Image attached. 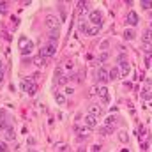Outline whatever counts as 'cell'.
Segmentation results:
<instances>
[{
	"mask_svg": "<svg viewBox=\"0 0 152 152\" xmlns=\"http://www.w3.org/2000/svg\"><path fill=\"white\" fill-rule=\"evenodd\" d=\"M142 48H143L147 53H151V51H152V44H151V42H143V44H142Z\"/></svg>",
	"mask_w": 152,
	"mask_h": 152,
	"instance_id": "25",
	"label": "cell"
},
{
	"mask_svg": "<svg viewBox=\"0 0 152 152\" xmlns=\"http://www.w3.org/2000/svg\"><path fill=\"white\" fill-rule=\"evenodd\" d=\"M55 101H57L58 104H66V97H64V94H55Z\"/></svg>",
	"mask_w": 152,
	"mask_h": 152,
	"instance_id": "19",
	"label": "cell"
},
{
	"mask_svg": "<svg viewBox=\"0 0 152 152\" xmlns=\"http://www.w3.org/2000/svg\"><path fill=\"white\" fill-rule=\"evenodd\" d=\"M120 152H129V151H127V149H122V151H120Z\"/></svg>",
	"mask_w": 152,
	"mask_h": 152,
	"instance_id": "37",
	"label": "cell"
},
{
	"mask_svg": "<svg viewBox=\"0 0 152 152\" xmlns=\"http://www.w3.org/2000/svg\"><path fill=\"white\" fill-rule=\"evenodd\" d=\"M142 7H143V9H152V2H149V0L142 2Z\"/></svg>",
	"mask_w": 152,
	"mask_h": 152,
	"instance_id": "26",
	"label": "cell"
},
{
	"mask_svg": "<svg viewBox=\"0 0 152 152\" xmlns=\"http://www.w3.org/2000/svg\"><path fill=\"white\" fill-rule=\"evenodd\" d=\"M85 126H87L88 129H96V127H97V118H96L94 115H87V117H85Z\"/></svg>",
	"mask_w": 152,
	"mask_h": 152,
	"instance_id": "10",
	"label": "cell"
},
{
	"mask_svg": "<svg viewBox=\"0 0 152 152\" xmlns=\"http://www.w3.org/2000/svg\"><path fill=\"white\" fill-rule=\"evenodd\" d=\"M0 67H4V66H2V60H0Z\"/></svg>",
	"mask_w": 152,
	"mask_h": 152,
	"instance_id": "38",
	"label": "cell"
},
{
	"mask_svg": "<svg viewBox=\"0 0 152 152\" xmlns=\"http://www.w3.org/2000/svg\"><path fill=\"white\" fill-rule=\"evenodd\" d=\"M0 152H7V145H5V142H0Z\"/></svg>",
	"mask_w": 152,
	"mask_h": 152,
	"instance_id": "28",
	"label": "cell"
},
{
	"mask_svg": "<svg viewBox=\"0 0 152 152\" xmlns=\"http://www.w3.org/2000/svg\"><path fill=\"white\" fill-rule=\"evenodd\" d=\"M46 27L50 28V30H55V32H58V28H60V20L55 16V14H46Z\"/></svg>",
	"mask_w": 152,
	"mask_h": 152,
	"instance_id": "3",
	"label": "cell"
},
{
	"mask_svg": "<svg viewBox=\"0 0 152 152\" xmlns=\"http://www.w3.org/2000/svg\"><path fill=\"white\" fill-rule=\"evenodd\" d=\"M118 140H120V142H127V140H129V138H127V133H126V131H120V133H118Z\"/></svg>",
	"mask_w": 152,
	"mask_h": 152,
	"instance_id": "22",
	"label": "cell"
},
{
	"mask_svg": "<svg viewBox=\"0 0 152 152\" xmlns=\"http://www.w3.org/2000/svg\"><path fill=\"white\" fill-rule=\"evenodd\" d=\"M32 152H36V151H32Z\"/></svg>",
	"mask_w": 152,
	"mask_h": 152,
	"instance_id": "40",
	"label": "cell"
},
{
	"mask_svg": "<svg viewBox=\"0 0 152 152\" xmlns=\"http://www.w3.org/2000/svg\"><path fill=\"white\" fill-rule=\"evenodd\" d=\"M96 76H97V80L103 81V83L110 81V71H108V67H99L97 73H96Z\"/></svg>",
	"mask_w": 152,
	"mask_h": 152,
	"instance_id": "5",
	"label": "cell"
},
{
	"mask_svg": "<svg viewBox=\"0 0 152 152\" xmlns=\"http://www.w3.org/2000/svg\"><path fill=\"white\" fill-rule=\"evenodd\" d=\"M20 48H21L23 57H27V55H30V53L34 51V42H32L30 39H27V37H21L20 39Z\"/></svg>",
	"mask_w": 152,
	"mask_h": 152,
	"instance_id": "2",
	"label": "cell"
},
{
	"mask_svg": "<svg viewBox=\"0 0 152 152\" xmlns=\"http://www.w3.org/2000/svg\"><path fill=\"white\" fill-rule=\"evenodd\" d=\"M7 12V2H0V14Z\"/></svg>",
	"mask_w": 152,
	"mask_h": 152,
	"instance_id": "24",
	"label": "cell"
},
{
	"mask_svg": "<svg viewBox=\"0 0 152 152\" xmlns=\"http://www.w3.org/2000/svg\"><path fill=\"white\" fill-rule=\"evenodd\" d=\"M32 64H34L36 67H44V66L48 64V60H46V58H42L41 55H37V57H34V58H32Z\"/></svg>",
	"mask_w": 152,
	"mask_h": 152,
	"instance_id": "12",
	"label": "cell"
},
{
	"mask_svg": "<svg viewBox=\"0 0 152 152\" xmlns=\"http://www.w3.org/2000/svg\"><path fill=\"white\" fill-rule=\"evenodd\" d=\"M58 151L60 152H67V145H58Z\"/></svg>",
	"mask_w": 152,
	"mask_h": 152,
	"instance_id": "30",
	"label": "cell"
},
{
	"mask_svg": "<svg viewBox=\"0 0 152 152\" xmlns=\"http://www.w3.org/2000/svg\"><path fill=\"white\" fill-rule=\"evenodd\" d=\"M99 30H101V25H92V27H88L87 34L88 36H96V34H99Z\"/></svg>",
	"mask_w": 152,
	"mask_h": 152,
	"instance_id": "14",
	"label": "cell"
},
{
	"mask_svg": "<svg viewBox=\"0 0 152 152\" xmlns=\"http://www.w3.org/2000/svg\"><path fill=\"white\" fill-rule=\"evenodd\" d=\"M106 58H108V55H106V53H101V55H99V60H106Z\"/></svg>",
	"mask_w": 152,
	"mask_h": 152,
	"instance_id": "31",
	"label": "cell"
},
{
	"mask_svg": "<svg viewBox=\"0 0 152 152\" xmlns=\"http://www.w3.org/2000/svg\"><path fill=\"white\" fill-rule=\"evenodd\" d=\"M115 122H117V117H113V115L112 117H106V124L104 126H113Z\"/></svg>",
	"mask_w": 152,
	"mask_h": 152,
	"instance_id": "21",
	"label": "cell"
},
{
	"mask_svg": "<svg viewBox=\"0 0 152 152\" xmlns=\"http://www.w3.org/2000/svg\"><path fill=\"white\" fill-rule=\"evenodd\" d=\"M106 46H108V41H103V42H101V48H103V50H104V48H106Z\"/></svg>",
	"mask_w": 152,
	"mask_h": 152,
	"instance_id": "33",
	"label": "cell"
},
{
	"mask_svg": "<svg viewBox=\"0 0 152 152\" xmlns=\"http://www.w3.org/2000/svg\"><path fill=\"white\" fill-rule=\"evenodd\" d=\"M136 37V34H134V30L133 28H127V30H124V39H127V41H131V39Z\"/></svg>",
	"mask_w": 152,
	"mask_h": 152,
	"instance_id": "16",
	"label": "cell"
},
{
	"mask_svg": "<svg viewBox=\"0 0 152 152\" xmlns=\"http://www.w3.org/2000/svg\"><path fill=\"white\" fill-rule=\"evenodd\" d=\"M67 81H69L67 76H60L58 80H55V85H67Z\"/></svg>",
	"mask_w": 152,
	"mask_h": 152,
	"instance_id": "18",
	"label": "cell"
},
{
	"mask_svg": "<svg viewBox=\"0 0 152 152\" xmlns=\"http://www.w3.org/2000/svg\"><path fill=\"white\" fill-rule=\"evenodd\" d=\"M118 75H120V69H118V67H110V80H112V81L117 80Z\"/></svg>",
	"mask_w": 152,
	"mask_h": 152,
	"instance_id": "15",
	"label": "cell"
},
{
	"mask_svg": "<svg viewBox=\"0 0 152 152\" xmlns=\"http://www.w3.org/2000/svg\"><path fill=\"white\" fill-rule=\"evenodd\" d=\"M55 51H57V48H55V44H48V46H42L41 50H39V55L42 57V58H50V57H53L55 55Z\"/></svg>",
	"mask_w": 152,
	"mask_h": 152,
	"instance_id": "4",
	"label": "cell"
},
{
	"mask_svg": "<svg viewBox=\"0 0 152 152\" xmlns=\"http://www.w3.org/2000/svg\"><path fill=\"white\" fill-rule=\"evenodd\" d=\"M2 118H4V113H2V112H0V120H2Z\"/></svg>",
	"mask_w": 152,
	"mask_h": 152,
	"instance_id": "36",
	"label": "cell"
},
{
	"mask_svg": "<svg viewBox=\"0 0 152 152\" xmlns=\"http://www.w3.org/2000/svg\"><path fill=\"white\" fill-rule=\"evenodd\" d=\"M5 138H7V140H14V133H12V129L7 127V131H5Z\"/></svg>",
	"mask_w": 152,
	"mask_h": 152,
	"instance_id": "23",
	"label": "cell"
},
{
	"mask_svg": "<svg viewBox=\"0 0 152 152\" xmlns=\"http://www.w3.org/2000/svg\"><path fill=\"white\" fill-rule=\"evenodd\" d=\"M58 39V32H51L50 34V41H51V44H53V41H57Z\"/></svg>",
	"mask_w": 152,
	"mask_h": 152,
	"instance_id": "27",
	"label": "cell"
},
{
	"mask_svg": "<svg viewBox=\"0 0 152 152\" xmlns=\"http://www.w3.org/2000/svg\"><path fill=\"white\" fill-rule=\"evenodd\" d=\"M147 85H149V87H152V80H149V81H147Z\"/></svg>",
	"mask_w": 152,
	"mask_h": 152,
	"instance_id": "35",
	"label": "cell"
},
{
	"mask_svg": "<svg viewBox=\"0 0 152 152\" xmlns=\"http://www.w3.org/2000/svg\"><path fill=\"white\" fill-rule=\"evenodd\" d=\"M97 96L103 99V103H110V92L106 87H97Z\"/></svg>",
	"mask_w": 152,
	"mask_h": 152,
	"instance_id": "7",
	"label": "cell"
},
{
	"mask_svg": "<svg viewBox=\"0 0 152 152\" xmlns=\"http://www.w3.org/2000/svg\"><path fill=\"white\" fill-rule=\"evenodd\" d=\"M88 20H90V23H92V25H101V23H103V16H101V12H99V11H90Z\"/></svg>",
	"mask_w": 152,
	"mask_h": 152,
	"instance_id": "6",
	"label": "cell"
},
{
	"mask_svg": "<svg viewBox=\"0 0 152 152\" xmlns=\"http://www.w3.org/2000/svg\"><path fill=\"white\" fill-rule=\"evenodd\" d=\"M151 18H152V11H151Z\"/></svg>",
	"mask_w": 152,
	"mask_h": 152,
	"instance_id": "39",
	"label": "cell"
},
{
	"mask_svg": "<svg viewBox=\"0 0 152 152\" xmlns=\"http://www.w3.org/2000/svg\"><path fill=\"white\" fill-rule=\"evenodd\" d=\"M90 115H94L96 118H97V117H101V115H103L101 106H96V104H94V106H90Z\"/></svg>",
	"mask_w": 152,
	"mask_h": 152,
	"instance_id": "13",
	"label": "cell"
},
{
	"mask_svg": "<svg viewBox=\"0 0 152 152\" xmlns=\"http://www.w3.org/2000/svg\"><path fill=\"white\" fill-rule=\"evenodd\" d=\"M142 99H145V101H152V92L151 90H145V92L142 94Z\"/></svg>",
	"mask_w": 152,
	"mask_h": 152,
	"instance_id": "20",
	"label": "cell"
},
{
	"mask_svg": "<svg viewBox=\"0 0 152 152\" xmlns=\"http://www.w3.org/2000/svg\"><path fill=\"white\" fill-rule=\"evenodd\" d=\"M75 129H76V133H78V136H80L81 140H83L85 136H88V134H90V131H92V129H88L85 124H83V126H76Z\"/></svg>",
	"mask_w": 152,
	"mask_h": 152,
	"instance_id": "9",
	"label": "cell"
},
{
	"mask_svg": "<svg viewBox=\"0 0 152 152\" xmlns=\"http://www.w3.org/2000/svg\"><path fill=\"white\" fill-rule=\"evenodd\" d=\"M27 94H30V96H34L36 92H37V83L32 80V78H25L23 81H21V85H20Z\"/></svg>",
	"mask_w": 152,
	"mask_h": 152,
	"instance_id": "1",
	"label": "cell"
},
{
	"mask_svg": "<svg viewBox=\"0 0 152 152\" xmlns=\"http://www.w3.org/2000/svg\"><path fill=\"white\" fill-rule=\"evenodd\" d=\"M151 41H152V28H149V30L143 32V42H151Z\"/></svg>",
	"mask_w": 152,
	"mask_h": 152,
	"instance_id": "17",
	"label": "cell"
},
{
	"mask_svg": "<svg viewBox=\"0 0 152 152\" xmlns=\"http://www.w3.org/2000/svg\"><path fill=\"white\" fill-rule=\"evenodd\" d=\"M2 80H4V69L0 67V83H2Z\"/></svg>",
	"mask_w": 152,
	"mask_h": 152,
	"instance_id": "34",
	"label": "cell"
},
{
	"mask_svg": "<svg viewBox=\"0 0 152 152\" xmlns=\"http://www.w3.org/2000/svg\"><path fill=\"white\" fill-rule=\"evenodd\" d=\"M66 67H67L69 71H71V69H75V62H73V60H71V62H67V66H66Z\"/></svg>",
	"mask_w": 152,
	"mask_h": 152,
	"instance_id": "29",
	"label": "cell"
},
{
	"mask_svg": "<svg viewBox=\"0 0 152 152\" xmlns=\"http://www.w3.org/2000/svg\"><path fill=\"white\" fill-rule=\"evenodd\" d=\"M126 23H127V25H138V14H136V11H129V12H127Z\"/></svg>",
	"mask_w": 152,
	"mask_h": 152,
	"instance_id": "8",
	"label": "cell"
},
{
	"mask_svg": "<svg viewBox=\"0 0 152 152\" xmlns=\"http://www.w3.org/2000/svg\"><path fill=\"white\" fill-rule=\"evenodd\" d=\"M92 151H94V152H99V151H101V145H94V147H92Z\"/></svg>",
	"mask_w": 152,
	"mask_h": 152,
	"instance_id": "32",
	"label": "cell"
},
{
	"mask_svg": "<svg viewBox=\"0 0 152 152\" xmlns=\"http://www.w3.org/2000/svg\"><path fill=\"white\" fill-rule=\"evenodd\" d=\"M118 69H120V75H122V76H127V75H129V69H131V66H129V62H127V60H120V66H118Z\"/></svg>",
	"mask_w": 152,
	"mask_h": 152,
	"instance_id": "11",
	"label": "cell"
}]
</instances>
